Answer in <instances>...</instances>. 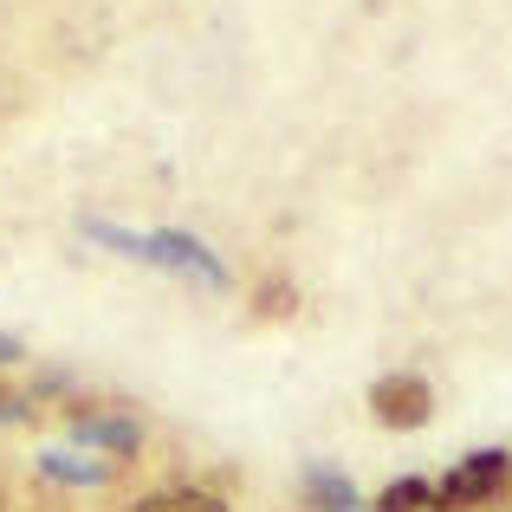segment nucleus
I'll return each mask as SVG.
<instances>
[{
    "instance_id": "423d86ee",
    "label": "nucleus",
    "mask_w": 512,
    "mask_h": 512,
    "mask_svg": "<svg viewBox=\"0 0 512 512\" xmlns=\"http://www.w3.org/2000/svg\"><path fill=\"white\" fill-rule=\"evenodd\" d=\"M305 506H312V512H370L363 487L344 474V467H331V461L305 467Z\"/></svg>"
},
{
    "instance_id": "1a4fd4ad",
    "label": "nucleus",
    "mask_w": 512,
    "mask_h": 512,
    "mask_svg": "<svg viewBox=\"0 0 512 512\" xmlns=\"http://www.w3.org/2000/svg\"><path fill=\"white\" fill-rule=\"evenodd\" d=\"M26 415H33V396H20V389H13V396H0V422H26Z\"/></svg>"
},
{
    "instance_id": "f03ea898",
    "label": "nucleus",
    "mask_w": 512,
    "mask_h": 512,
    "mask_svg": "<svg viewBox=\"0 0 512 512\" xmlns=\"http://www.w3.org/2000/svg\"><path fill=\"white\" fill-rule=\"evenodd\" d=\"M33 467H39V480H52V487L98 493V487H111V480H117V467H124V461H111V454H98V448H78V441H46V448L33 454Z\"/></svg>"
},
{
    "instance_id": "0eeeda50",
    "label": "nucleus",
    "mask_w": 512,
    "mask_h": 512,
    "mask_svg": "<svg viewBox=\"0 0 512 512\" xmlns=\"http://www.w3.org/2000/svg\"><path fill=\"white\" fill-rule=\"evenodd\" d=\"M130 512H227L221 506V493H208V487H195V480H175V487H156V493H143Z\"/></svg>"
},
{
    "instance_id": "6e6552de",
    "label": "nucleus",
    "mask_w": 512,
    "mask_h": 512,
    "mask_svg": "<svg viewBox=\"0 0 512 512\" xmlns=\"http://www.w3.org/2000/svg\"><path fill=\"white\" fill-rule=\"evenodd\" d=\"M428 506H441V493H435V480H422V474L396 480V487H383L370 500V512H428Z\"/></svg>"
},
{
    "instance_id": "20e7f679",
    "label": "nucleus",
    "mask_w": 512,
    "mask_h": 512,
    "mask_svg": "<svg viewBox=\"0 0 512 512\" xmlns=\"http://www.w3.org/2000/svg\"><path fill=\"white\" fill-rule=\"evenodd\" d=\"M506 480H512V454L506 448H480V454H467L435 493H441V506H480V500H493Z\"/></svg>"
},
{
    "instance_id": "f257e3e1",
    "label": "nucleus",
    "mask_w": 512,
    "mask_h": 512,
    "mask_svg": "<svg viewBox=\"0 0 512 512\" xmlns=\"http://www.w3.org/2000/svg\"><path fill=\"white\" fill-rule=\"evenodd\" d=\"M78 234H85L91 247L117 253V260H137V266H150V273L182 279V286H201V292H227L234 286L227 260L201 234H188V227H124V221H104V214H85Z\"/></svg>"
},
{
    "instance_id": "7ed1b4c3",
    "label": "nucleus",
    "mask_w": 512,
    "mask_h": 512,
    "mask_svg": "<svg viewBox=\"0 0 512 512\" xmlns=\"http://www.w3.org/2000/svg\"><path fill=\"white\" fill-rule=\"evenodd\" d=\"M65 441L98 448L111 461H130V454H143V422L130 409H72L65 415Z\"/></svg>"
},
{
    "instance_id": "9d476101",
    "label": "nucleus",
    "mask_w": 512,
    "mask_h": 512,
    "mask_svg": "<svg viewBox=\"0 0 512 512\" xmlns=\"http://www.w3.org/2000/svg\"><path fill=\"white\" fill-rule=\"evenodd\" d=\"M7 363H20V338H7V331H0V370H7Z\"/></svg>"
},
{
    "instance_id": "39448f33",
    "label": "nucleus",
    "mask_w": 512,
    "mask_h": 512,
    "mask_svg": "<svg viewBox=\"0 0 512 512\" xmlns=\"http://www.w3.org/2000/svg\"><path fill=\"white\" fill-rule=\"evenodd\" d=\"M370 409L383 428H422L428 422V383L415 370H389L370 383Z\"/></svg>"
}]
</instances>
